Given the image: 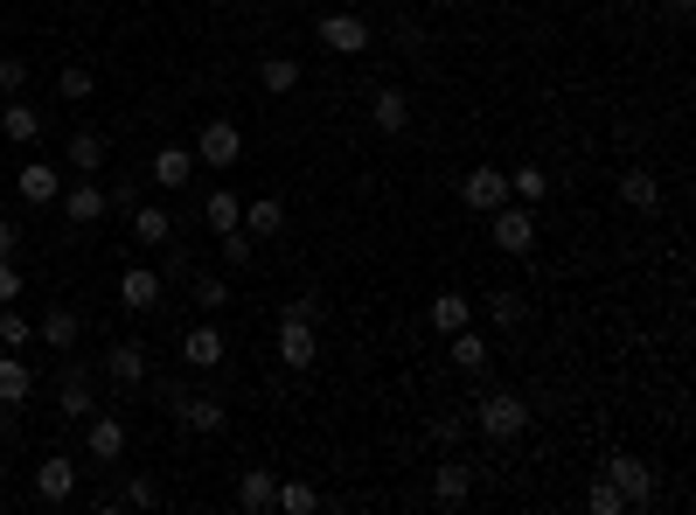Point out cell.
I'll return each mask as SVG.
<instances>
[{"label": "cell", "mask_w": 696, "mask_h": 515, "mask_svg": "<svg viewBox=\"0 0 696 515\" xmlns=\"http://www.w3.org/2000/svg\"><path fill=\"white\" fill-rule=\"evenodd\" d=\"M188 154H196L202 167H237V154H244V132L231 126V119H210L196 132V147H188Z\"/></svg>", "instance_id": "5b68a950"}, {"label": "cell", "mask_w": 696, "mask_h": 515, "mask_svg": "<svg viewBox=\"0 0 696 515\" xmlns=\"http://www.w3.org/2000/svg\"><path fill=\"white\" fill-rule=\"evenodd\" d=\"M119 300H126V307H133V314H154L161 300H167V279L154 272V265H133V272L119 279Z\"/></svg>", "instance_id": "9c48e42d"}, {"label": "cell", "mask_w": 696, "mask_h": 515, "mask_svg": "<svg viewBox=\"0 0 696 515\" xmlns=\"http://www.w3.org/2000/svg\"><path fill=\"white\" fill-rule=\"evenodd\" d=\"M175 418H181L188 432H202V438L231 425V411H223V397H216V390H210V397H181V411H175Z\"/></svg>", "instance_id": "e0dca14e"}, {"label": "cell", "mask_w": 696, "mask_h": 515, "mask_svg": "<svg viewBox=\"0 0 696 515\" xmlns=\"http://www.w3.org/2000/svg\"><path fill=\"white\" fill-rule=\"evenodd\" d=\"M0 140H14V147L43 140V112H35V105H22V98H8V112H0Z\"/></svg>", "instance_id": "44dd1931"}, {"label": "cell", "mask_w": 696, "mask_h": 515, "mask_svg": "<svg viewBox=\"0 0 696 515\" xmlns=\"http://www.w3.org/2000/svg\"><path fill=\"white\" fill-rule=\"evenodd\" d=\"M460 202L474 209V216H495L502 202H516V196H509V175H502V167H487V161H481V167H467V182H460Z\"/></svg>", "instance_id": "277c9868"}, {"label": "cell", "mask_w": 696, "mask_h": 515, "mask_svg": "<svg viewBox=\"0 0 696 515\" xmlns=\"http://www.w3.org/2000/svg\"><path fill=\"white\" fill-rule=\"evenodd\" d=\"M460 432H467V418H453V411L425 418V438H432V446H460Z\"/></svg>", "instance_id": "74e56055"}, {"label": "cell", "mask_w": 696, "mask_h": 515, "mask_svg": "<svg viewBox=\"0 0 696 515\" xmlns=\"http://www.w3.org/2000/svg\"><path fill=\"white\" fill-rule=\"evenodd\" d=\"M0 300H22V272H14L8 258H0Z\"/></svg>", "instance_id": "ee69618b"}, {"label": "cell", "mask_w": 696, "mask_h": 515, "mask_svg": "<svg viewBox=\"0 0 696 515\" xmlns=\"http://www.w3.org/2000/svg\"><path fill=\"white\" fill-rule=\"evenodd\" d=\"M487 231H495V251L522 258V251L536 244V209H530V202H502L495 216H487Z\"/></svg>", "instance_id": "3957f363"}, {"label": "cell", "mask_w": 696, "mask_h": 515, "mask_svg": "<svg viewBox=\"0 0 696 515\" xmlns=\"http://www.w3.org/2000/svg\"><path fill=\"white\" fill-rule=\"evenodd\" d=\"M28 390H35L28 362H22V355H0V405H22Z\"/></svg>", "instance_id": "4dcf8cb0"}, {"label": "cell", "mask_w": 696, "mask_h": 515, "mask_svg": "<svg viewBox=\"0 0 696 515\" xmlns=\"http://www.w3.org/2000/svg\"><path fill=\"white\" fill-rule=\"evenodd\" d=\"M446 341H453V370H467V376H481V370H487V335L474 328V320H467V328H453Z\"/></svg>", "instance_id": "7402d4cb"}, {"label": "cell", "mask_w": 696, "mask_h": 515, "mask_svg": "<svg viewBox=\"0 0 696 515\" xmlns=\"http://www.w3.org/2000/svg\"><path fill=\"white\" fill-rule=\"evenodd\" d=\"M202 223H210L216 237H231V231H244V202L231 196V188H210V202H202Z\"/></svg>", "instance_id": "603a6c76"}, {"label": "cell", "mask_w": 696, "mask_h": 515, "mask_svg": "<svg viewBox=\"0 0 696 515\" xmlns=\"http://www.w3.org/2000/svg\"><path fill=\"white\" fill-rule=\"evenodd\" d=\"M14 188H22V202H35V209H49L56 196H63V175H56L49 161H28L22 175H14Z\"/></svg>", "instance_id": "2e32d148"}, {"label": "cell", "mask_w": 696, "mask_h": 515, "mask_svg": "<svg viewBox=\"0 0 696 515\" xmlns=\"http://www.w3.org/2000/svg\"><path fill=\"white\" fill-rule=\"evenodd\" d=\"M14 244H22V237H14V223L0 216V258H14Z\"/></svg>", "instance_id": "f6af8a7d"}, {"label": "cell", "mask_w": 696, "mask_h": 515, "mask_svg": "<svg viewBox=\"0 0 696 515\" xmlns=\"http://www.w3.org/2000/svg\"><path fill=\"white\" fill-rule=\"evenodd\" d=\"M530 397H516V390H481L474 397V432L487 438V446H509V438L530 432Z\"/></svg>", "instance_id": "6da1fadb"}, {"label": "cell", "mask_w": 696, "mask_h": 515, "mask_svg": "<svg viewBox=\"0 0 696 515\" xmlns=\"http://www.w3.org/2000/svg\"><path fill=\"white\" fill-rule=\"evenodd\" d=\"M105 376H111L119 390H140V384H146V349H140V341H111Z\"/></svg>", "instance_id": "7c38bea8"}, {"label": "cell", "mask_w": 696, "mask_h": 515, "mask_svg": "<svg viewBox=\"0 0 696 515\" xmlns=\"http://www.w3.org/2000/svg\"><path fill=\"white\" fill-rule=\"evenodd\" d=\"M35 494H43V502H49V508H63V502H70V494H78V467H70V460H63V453H49V460H43V467H35Z\"/></svg>", "instance_id": "30bf717a"}, {"label": "cell", "mask_w": 696, "mask_h": 515, "mask_svg": "<svg viewBox=\"0 0 696 515\" xmlns=\"http://www.w3.org/2000/svg\"><path fill=\"white\" fill-rule=\"evenodd\" d=\"M196 307H202V314H223V307H231V279L196 272Z\"/></svg>", "instance_id": "836d02e7"}, {"label": "cell", "mask_w": 696, "mask_h": 515, "mask_svg": "<svg viewBox=\"0 0 696 515\" xmlns=\"http://www.w3.org/2000/svg\"><path fill=\"white\" fill-rule=\"evenodd\" d=\"M669 14H675V22H689V14H696V0H669Z\"/></svg>", "instance_id": "bcb514c9"}, {"label": "cell", "mask_w": 696, "mask_h": 515, "mask_svg": "<svg viewBox=\"0 0 696 515\" xmlns=\"http://www.w3.org/2000/svg\"><path fill=\"white\" fill-rule=\"evenodd\" d=\"M22 84H28V63L22 56H0V98H22Z\"/></svg>", "instance_id": "ab89813d"}, {"label": "cell", "mask_w": 696, "mask_h": 515, "mask_svg": "<svg viewBox=\"0 0 696 515\" xmlns=\"http://www.w3.org/2000/svg\"><path fill=\"white\" fill-rule=\"evenodd\" d=\"M279 362H286V370H314V362H321V335H314V320L279 314Z\"/></svg>", "instance_id": "8992f818"}, {"label": "cell", "mask_w": 696, "mask_h": 515, "mask_svg": "<svg viewBox=\"0 0 696 515\" xmlns=\"http://www.w3.org/2000/svg\"><path fill=\"white\" fill-rule=\"evenodd\" d=\"M474 320V300L467 293H439L432 300V335H453V328H467Z\"/></svg>", "instance_id": "83f0119b"}, {"label": "cell", "mask_w": 696, "mask_h": 515, "mask_svg": "<svg viewBox=\"0 0 696 515\" xmlns=\"http://www.w3.org/2000/svg\"><path fill=\"white\" fill-rule=\"evenodd\" d=\"M188 175H196V154H188V147H161L154 154V182L161 188H181Z\"/></svg>", "instance_id": "f546056e"}, {"label": "cell", "mask_w": 696, "mask_h": 515, "mask_svg": "<svg viewBox=\"0 0 696 515\" xmlns=\"http://www.w3.org/2000/svg\"><path fill=\"white\" fill-rule=\"evenodd\" d=\"M606 481L627 494V508H654V467L648 460H634V453H606Z\"/></svg>", "instance_id": "7a4b0ae2"}, {"label": "cell", "mask_w": 696, "mask_h": 515, "mask_svg": "<svg viewBox=\"0 0 696 515\" xmlns=\"http://www.w3.org/2000/svg\"><path fill=\"white\" fill-rule=\"evenodd\" d=\"M84 453H91L98 467H119V460H126V425H119L111 411H91V418H84Z\"/></svg>", "instance_id": "52a82bcc"}, {"label": "cell", "mask_w": 696, "mask_h": 515, "mask_svg": "<svg viewBox=\"0 0 696 515\" xmlns=\"http://www.w3.org/2000/svg\"><path fill=\"white\" fill-rule=\"evenodd\" d=\"M467 494H474V467H460V460L432 467V502H439V508H460Z\"/></svg>", "instance_id": "4fadbf2b"}, {"label": "cell", "mask_w": 696, "mask_h": 515, "mask_svg": "<svg viewBox=\"0 0 696 515\" xmlns=\"http://www.w3.org/2000/svg\"><path fill=\"white\" fill-rule=\"evenodd\" d=\"M161 502V488L146 481V473H133V481H126V508H154Z\"/></svg>", "instance_id": "b9f144b4"}, {"label": "cell", "mask_w": 696, "mask_h": 515, "mask_svg": "<svg viewBox=\"0 0 696 515\" xmlns=\"http://www.w3.org/2000/svg\"><path fill=\"white\" fill-rule=\"evenodd\" d=\"M620 202L641 209V216H654V209H662V182H654V167H627V175H620Z\"/></svg>", "instance_id": "ac0fdd59"}, {"label": "cell", "mask_w": 696, "mask_h": 515, "mask_svg": "<svg viewBox=\"0 0 696 515\" xmlns=\"http://www.w3.org/2000/svg\"><path fill=\"white\" fill-rule=\"evenodd\" d=\"M258 258V237L251 231H231V237H223V265H251Z\"/></svg>", "instance_id": "60d3db41"}, {"label": "cell", "mask_w": 696, "mask_h": 515, "mask_svg": "<svg viewBox=\"0 0 696 515\" xmlns=\"http://www.w3.org/2000/svg\"><path fill=\"white\" fill-rule=\"evenodd\" d=\"M286 314H293V320H321L328 307H321V293H307V300H286Z\"/></svg>", "instance_id": "7bdbcfd3"}, {"label": "cell", "mask_w": 696, "mask_h": 515, "mask_svg": "<svg viewBox=\"0 0 696 515\" xmlns=\"http://www.w3.org/2000/svg\"><path fill=\"white\" fill-rule=\"evenodd\" d=\"M43 349H78V335H84V320H78V307H49L43 314Z\"/></svg>", "instance_id": "cb8c5ba5"}, {"label": "cell", "mask_w": 696, "mask_h": 515, "mask_svg": "<svg viewBox=\"0 0 696 515\" xmlns=\"http://www.w3.org/2000/svg\"><path fill=\"white\" fill-rule=\"evenodd\" d=\"M390 8H411V0H390Z\"/></svg>", "instance_id": "7dc6e473"}, {"label": "cell", "mask_w": 696, "mask_h": 515, "mask_svg": "<svg viewBox=\"0 0 696 515\" xmlns=\"http://www.w3.org/2000/svg\"><path fill=\"white\" fill-rule=\"evenodd\" d=\"M63 154H70V167H78V175H98L105 154H111V140H105L98 126H84V132H70V147H63Z\"/></svg>", "instance_id": "d6986e66"}, {"label": "cell", "mask_w": 696, "mask_h": 515, "mask_svg": "<svg viewBox=\"0 0 696 515\" xmlns=\"http://www.w3.org/2000/svg\"><path fill=\"white\" fill-rule=\"evenodd\" d=\"M56 91H63V98H70V105H84V98H91V91H98V78H91V70H84V63H70V70H63V78H56Z\"/></svg>", "instance_id": "8d00e7d4"}, {"label": "cell", "mask_w": 696, "mask_h": 515, "mask_svg": "<svg viewBox=\"0 0 696 515\" xmlns=\"http://www.w3.org/2000/svg\"><path fill=\"white\" fill-rule=\"evenodd\" d=\"M258 84H266V98H286V91H299V63L293 56H266V63H258Z\"/></svg>", "instance_id": "f1b7e54d"}, {"label": "cell", "mask_w": 696, "mask_h": 515, "mask_svg": "<svg viewBox=\"0 0 696 515\" xmlns=\"http://www.w3.org/2000/svg\"><path fill=\"white\" fill-rule=\"evenodd\" d=\"M56 411L63 418H91L98 405H91V376L84 370H63V384H56Z\"/></svg>", "instance_id": "d4e9b609"}, {"label": "cell", "mask_w": 696, "mask_h": 515, "mask_svg": "<svg viewBox=\"0 0 696 515\" xmlns=\"http://www.w3.org/2000/svg\"><path fill=\"white\" fill-rule=\"evenodd\" d=\"M272 494H279V473H272V467H244V481H237V508L266 515V508H272Z\"/></svg>", "instance_id": "ffe728a7"}, {"label": "cell", "mask_w": 696, "mask_h": 515, "mask_svg": "<svg viewBox=\"0 0 696 515\" xmlns=\"http://www.w3.org/2000/svg\"><path fill=\"white\" fill-rule=\"evenodd\" d=\"M223 355H231V349H223L216 320H202V328H188V335H181V362H188V370H216Z\"/></svg>", "instance_id": "5bb4252c"}, {"label": "cell", "mask_w": 696, "mask_h": 515, "mask_svg": "<svg viewBox=\"0 0 696 515\" xmlns=\"http://www.w3.org/2000/svg\"><path fill=\"white\" fill-rule=\"evenodd\" d=\"M321 43L334 49V56H363L369 49V22L355 8H334V14H321Z\"/></svg>", "instance_id": "ba28073f"}, {"label": "cell", "mask_w": 696, "mask_h": 515, "mask_svg": "<svg viewBox=\"0 0 696 515\" xmlns=\"http://www.w3.org/2000/svg\"><path fill=\"white\" fill-rule=\"evenodd\" d=\"M133 237L140 244H167L175 237V216H167L161 202H133Z\"/></svg>", "instance_id": "4316f807"}, {"label": "cell", "mask_w": 696, "mask_h": 515, "mask_svg": "<svg viewBox=\"0 0 696 515\" xmlns=\"http://www.w3.org/2000/svg\"><path fill=\"white\" fill-rule=\"evenodd\" d=\"M56 202H63V216H70V223H98L105 209H111V196L98 188V175H84V188H63Z\"/></svg>", "instance_id": "9a60e30c"}, {"label": "cell", "mask_w": 696, "mask_h": 515, "mask_svg": "<svg viewBox=\"0 0 696 515\" xmlns=\"http://www.w3.org/2000/svg\"><path fill=\"white\" fill-rule=\"evenodd\" d=\"M28 341H35L28 314H0V349H28Z\"/></svg>", "instance_id": "f35d334b"}, {"label": "cell", "mask_w": 696, "mask_h": 515, "mask_svg": "<svg viewBox=\"0 0 696 515\" xmlns=\"http://www.w3.org/2000/svg\"><path fill=\"white\" fill-rule=\"evenodd\" d=\"M369 126L376 132H390V140H398V132L411 126V98L398 84H384V91H369Z\"/></svg>", "instance_id": "8fae6325"}, {"label": "cell", "mask_w": 696, "mask_h": 515, "mask_svg": "<svg viewBox=\"0 0 696 515\" xmlns=\"http://www.w3.org/2000/svg\"><path fill=\"white\" fill-rule=\"evenodd\" d=\"M272 508H286V515H314V508H321V494H314L307 481H286V488L272 494Z\"/></svg>", "instance_id": "e575fe53"}, {"label": "cell", "mask_w": 696, "mask_h": 515, "mask_svg": "<svg viewBox=\"0 0 696 515\" xmlns=\"http://www.w3.org/2000/svg\"><path fill=\"white\" fill-rule=\"evenodd\" d=\"M244 231H251V237H279V231H286V202H279V196L244 202Z\"/></svg>", "instance_id": "484cf974"}, {"label": "cell", "mask_w": 696, "mask_h": 515, "mask_svg": "<svg viewBox=\"0 0 696 515\" xmlns=\"http://www.w3.org/2000/svg\"><path fill=\"white\" fill-rule=\"evenodd\" d=\"M509 196L536 209L543 196H551V175H543V167H516V175H509Z\"/></svg>", "instance_id": "1f68e13d"}, {"label": "cell", "mask_w": 696, "mask_h": 515, "mask_svg": "<svg viewBox=\"0 0 696 515\" xmlns=\"http://www.w3.org/2000/svg\"><path fill=\"white\" fill-rule=\"evenodd\" d=\"M586 508H592V515H627V494H620L606 473H599V481L586 488Z\"/></svg>", "instance_id": "d590c367"}, {"label": "cell", "mask_w": 696, "mask_h": 515, "mask_svg": "<svg viewBox=\"0 0 696 515\" xmlns=\"http://www.w3.org/2000/svg\"><path fill=\"white\" fill-rule=\"evenodd\" d=\"M522 293H509V285H502V293H487V320H495V328H522Z\"/></svg>", "instance_id": "d6a6232c"}]
</instances>
